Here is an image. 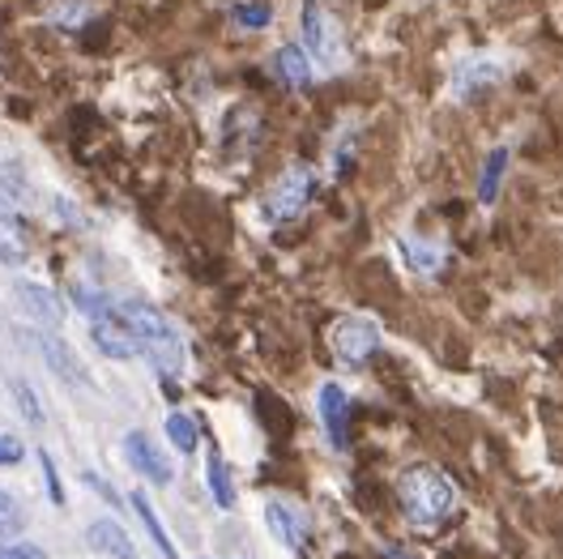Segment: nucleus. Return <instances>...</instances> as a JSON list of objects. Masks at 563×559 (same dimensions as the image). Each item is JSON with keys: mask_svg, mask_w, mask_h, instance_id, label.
I'll return each instance as SVG.
<instances>
[{"mask_svg": "<svg viewBox=\"0 0 563 559\" xmlns=\"http://www.w3.org/2000/svg\"><path fill=\"white\" fill-rule=\"evenodd\" d=\"M329 342H333V354L342 359V363H367V354L380 347V329L372 325V320H363V316H346V320H338L333 325V333H329Z\"/></svg>", "mask_w": 563, "mask_h": 559, "instance_id": "obj_5", "label": "nucleus"}, {"mask_svg": "<svg viewBox=\"0 0 563 559\" xmlns=\"http://www.w3.org/2000/svg\"><path fill=\"white\" fill-rule=\"evenodd\" d=\"M504 172H508V145L492 150V154H487V163H483V179H478V201H483V206H492L495 197H499Z\"/></svg>", "mask_w": 563, "mask_h": 559, "instance_id": "obj_15", "label": "nucleus"}, {"mask_svg": "<svg viewBox=\"0 0 563 559\" xmlns=\"http://www.w3.org/2000/svg\"><path fill=\"white\" fill-rule=\"evenodd\" d=\"M231 22H235L240 31H265V26L274 22V4H269V0H240V4L231 9Z\"/></svg>", "mask_w": 563, "mask_h": 559, "instance_id": "obj_16", "label": "nucleus"}, {"mask_svg": "<svg viewBox=\"0 0 563 559\" xmlns=\"http://www.w3.org/2000/svg\"><path fill=\"white\" fill-rule=\"evenodd\" d=\"M133 508H137L141 513V522L150 525V534H154V542H158V551H163V556L167 559H179L176 556V547H172V538H167V534H163V525H158V517H154V508H150V500H145V495H133Z\"/></svg>", "mask_w": 563, "mask_h": 559, "instance_id": "obj_19", "label": "nucleus"}, {"mask_svg": "<svg viewBox=\"0 0 563 559\" xmlns=\"http://www.w3.org/2000/svg\"><path fill=\"white\" fill-rule=\"evenodd\" d=\"M265 517H269L274 534H278L286 547H295V551H299V547L308 542V534H303V522H299V517H290L282 504H269V513H265Z\"/></svg>", "mask_w": 563, "mask_h": 559, "instance_id": "obj_17", "label": "nucleus"}, {"mask_svg": "<svg viewBox=\"0 0 563 559\" xmlns=\"http://www.w3.org/2000/svg\"><path fill=\"white\" fill-rule=\"evenodd\" d=\"M210 483H213V495H218V504H222V508H231V504H235V491H231L227 465H222L218 457H210Z\"/></svg>", "mask_w": 563, "mask_h": 559, "instance_id": "obj_23", "label": "nucleus"}, {"mask_svg": "<svg viewBox=\"0 0 563 559\" xmlns=\"http://www.w3.org/2000/svg\"><path fill=\"white\" fill-rule=\"evenodd\" d=\"M124 453H129V461L137 465L141 474L150 479V483H172L176 479V470L167 465V457L154 449V440L145 436V431H129V440H124Z\"/></svg>", "mask_w": 563, "mask_h": 559, "instance_id": "obj_8", "label": "nucleus"}, {"mask_svg": "<svg viewBox=\"0 0 563 559\" xmlns=\"http://www.w3.org/2000/svg\"><path fill=\"white\" fill-rule=\"evenodd\" d=\"M90 333H95V347L103 350V354H111V359H133L141 350L133 325L120 313H111V308L99 316H90Z\"/></svg>", "mask_w": 563, "mask_h": 559, "instance_id": "obj_6", "label": "nucleus"}, {"mask_svg": "<svg viewBox=\"0 0 563 559\" xmlns=\"http://www.w3.org/2000/svg\"><path fill=\"white\" fill-rule=\"evenodd\" d=\"M312 193H317V175H312V167H303V163L286 167V172L278 175V184L265 193V218H269V222L299 218V213L308 210Z\"/></svg>", "mask_w": 563, "mask_h": 559, "instance_id": "obj_4", "label": "nucleus"}, {"mask_svg": "<svg viewBox=\"0 0 563 559\" xmlns=\"http://www.w3.org/2000/svg\"><path fill=\"white\" fill-rule=\"evenodd\" d=\"M320 419H324L329 440H333L338 449H346V445H351V397H346L338 385L320 388Z\"/></svg>", "mask_w": 563, "mask_h": 559, "instance_id": "obj_9", "label": "nucleus"}, {"mask_svg": "<svg viewBox=\"0 0 563 559\" xmlns=\"http://www.w3.org/2000/svg\"><path fill=\"white\" fill-rule=\"evenodd\" d=\"M90 547H95V551H103V556H115V559H141L137 547L129 542V534H124L115 522L90 525Z\"/></svg>", "mask_w": 563, "mask_h": 559, "instance_id": "obj_12", "label": "nucleus"}, {"mask_svg": "<svg viewBox=\"0 0 563 559\" xmlns=\"http://www.w3.org/2000/svg\"><path fill=\"white\" fill-rule=\"evenodd\" d=\"M38 461H43V479H47V491H52V504H60V500H65V487H60V479H56V465H52V457L38 453Z\"/></svg>", "mask_w": 563, "mask_h": 559, "instance_id": "obj_25", "label": "nucleus"}, {"mask_svg": "<svg viewBox=\"0 0 563 559\" xmlns=\"http://www.w3.org/2000/svg\"><path fill=\"white\" fill-rule=\"evenodd\" d=\"M90 13H95V9H90L86 0H69V4H60V9L52 13V22L65 26V31H77L81 22H90Z\"/></svg>", "mask_w": 563, "mask_h": 559, "instance_id": "obj_22", "label": "nucleus"}, {"mask_svg": "<svg viewBox=\"0 0 563 559\" xmlns=\"http://www.w3.org/2000/svg\"><path fill=\"white\" fill-rule=\"evenodd\" d=\"M0 559H47L35 542H13V547H0Z\"/></svg>", "mask_w": 563, "mask_h": 559, "instance_id": "obj_27", "label": "nucleus"}, {"mask_svg": "<svg viewBox=\"0 0 563 559\" xmlns=\"http://www.w3.org/2000/svg\"><path fill=\"white\" fill-rule=\"evenodd\" d=\"M0 256L9 261V265H18L22 256H26V248H22V227H18V213L13 206L0 197Z\"/></svg>", "mask_w": 563, "mask_h": 559, "instance_id": "obj_14", "label": "nucleus"}, {"mask_svg": "<svg viewBox=\"0 0 563 559\" xmlns=\"http://www.w3.org/2000/svg\"><path fill=\"white\" fill-rule=\"evenodd\" d=\"M22 440H13V436H0V465H18L22 461Z\"/></svg>", "mask_w": 563, "mask_h": 559, "instance_id": "obj_26", "label": "nucleus"}, {"mask_svg": "<svg viewBox=\"0 0 563 559\" xmlns=\"http://www.w3.org/2000/svg\"><path fill=\"white\" fill-rule=\"evenodd\" d=\"M278 73L282 81L295 86V90H308L312 86V65H308V52L299 43H286L278 52Z\"/></svg>", "mask_w": 563, "mask_h": 559, "instance_id": "obj_13", "label": "nucleus"}, {"mask_svg": "<svg viewBox=\"0 0 563 559\" xmlns=\"http://www.w3.org/2000/svg\"><path fill=\"white\" fill-rule=\"evenodd\" d=\"M167 436H172V445H176L179 453H197V423L192 419L172 415V419H167Z\"/></svg>", "mask_w": 563, "mask_h": 559, "instance_id": "obj_20", "label": "nucleus"}, {"mask_svg": "<svg viewBox=\"0 0 563 559\" xmlns=\"http://www.w3.org/2000/svg\"><path fill=\"white\" fill-rule=\"evenodd\" d=\"M38 350L47 354V363H52V372H60L65 381H73V385H86V368L77 363V354H73L60 338H52V333H38Z\"/></svg>", "mask_w": 563, "mask_h": 559, "instance_id": "obj_11", "label": "nucleus"}, {"mask_svg": "<svg viewBox=\"0 0 563 559\" xmlns=\"http://www.w3.org/2000/svg\"><path fill=\"white\" fill-rule=\"evenodd\" d=\"M18 299H22V308L43 320V325H60V316H65V304H60V295H52L47 286H35V282H22L18 286Z\"/></svg>", "mask_w": 563, "mask_h": 559, "instance_id": "obj_10", "label": "nucleus"}, {"mask_svg": "<svg viewBox=\"0 0 563 559\" xmlns=\"http://www.w3.org/2000/svg\"><path fill=\"white\" fill-rule=\"evenodd\" d=\"M120 316L133 325L141 350L150 354V363L158 368V376H167V381H172L179 368H184V347H179V333L172 329V320L158 313V308L141 304V299L124 304V308H120Z\"/></svg>", "mask_w": 563, "mask_h": 559, "instance_id": "obj_2", "label": "nucleus"}, {"mask_svg": "<svg viewBox=\"0 0 563 559\" xmlns=\"http://www.w3.org/2000/svg\"><path fill=\"white\" fill-rule=\"evenodd\" d=\"M299 39H303V52L324 65V69H338L346 61V47H342V31L338 22L320 9L317 0H303V18H299Z\"/></svg>", "mask_w": 563, "mask_h": 559, "instance_id": "obj_3", "label": "nucleus"}, {"mask_svg": "<svg viewBox=\"0 0 563 559\" xmlns=\"http://www.w3.org/2000/svg\"><path fill=\"white\" fill-rule=\"evenodd\" d=\"M22 525H26L22 504H18L9 491H0V538H4V534H22Z\"/></svg>", "mask_w": 563, "mask_h": 559, "instance_id": "obj_21", "label": "nucleus"}, {"mask_svg": "<svg viewBox=\"0 0 563 559\" xmlns=\"http://www.w3.org/2000/svg\"><path fill=\"white\" fill-rule=\"evenodd\" d=\"M397 504L415 525H435L453 513V483L435 465H410L397 483Z\"/></svg>", "mask_w": 563, "mask_h": 559, "instance_id": "obj_1", "label": "nucleus"}, {"mask_svg": "<svg viewBox=\"0 0 563 559\" xmlns=\"http://www.w3.org/2000/svg\"><path fill=\"white\" fill-rule=\"evenodd\" d=\"M401 252L410 256V265L419 270V274H435L440 270V261H444V252L435 244H419V240H401Z\"/></svg>", "mask_w": 563, "mask_h": 559, "instance_id": "obj_18", "label": "nucleus"}, {"mask_svg": "<svg viewBox=\"0 0 563 559\" xmlns=\"http://www.w3.org/2000/svg\"><path fill=\"white\" fill-rule=\"evenodd\" d=\"M18 406H22V415H26V419L31 423H43V410H38V402H35V393H31V388L22 385V381H18Z\"/></svg>", "mask_w": 563, "mask_h": 559, "instance_id": "obj_24", "label": "nucleus"}, {"mask_svg": "<svg viewBox=\"0 0 563 559\" xmlns=\"http://www.w3.org/2000/svg\"><path fill=\"white\" fill-rule=\"evenodd\" d=\"M504 81V65L492 61V56H478V61H470V65H461L457 77H453V95H457L461 103L465 99H478L483 90H492Z\"/></svg>", "mask_w": 563, "mask_h": 559, "instance_id": "obj_7", "label": "nucleus"}]
</instances>
